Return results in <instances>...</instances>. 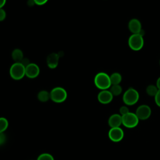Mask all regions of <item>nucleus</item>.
Instances as JSON below:
<instances>
[{
	"instance_id": "11",
	"label": "nucleus",
	"mask_w": 160,
	"mask_h": 160,
	"mask_svg": "<svg viewBox=\"0 0 160 160\" xmlns=\"http://www.w3.org/2000/svg\"><path fill=\"white\" fill-rule=\"evenodd\" d=\"M129 30L132 34H140L142 31L141 23L139 20L136 18L131 19L128 22Z\"/></svg>"
},
{
	"instance_id": "26",
	"label": "nucleus",
	"mask_w": 160,
	"mask_h": 160,
	"mask_svg": "<svg viewBox=\"0 0 160 160\" xmlns=\"http://www.w3.org/2000/svg\"><path fill=\"white\" fill-rule=\"evenodd\" d=\"M25 67H26L28 65H29L31 62H29V59H27V58H23V59L22 60V61L21 62Z\"/></svg>"
},
{
	"instance_id": "5",
	"label": "nucleus",
	"mask_w": 160,
	"mask_h": 160,
	"mask_svg": "<svg viewBox=\"0 0 160 160\" xmlns=\"http://www.w3.org/2000/svg\"><path fill=\"white\" fill-rule=\"evenodd\" d=\"M68 96L66 91L62 87H55L50 92V99L54 102H64Z\"/></svg>"
},
{
	"instance_id": "27",
	"label": "nucleus",
	"mask_w": 160,
	"mask_h": 160,
	"mask_svg": "<svg viewBox=\"0 0 160 160\" xmlns=\"http://www.w3.org/2000/svg\"><path fill=\"white\" fill-rule=\"evenodd\" d=\"M156 87L158 89H160V77H159L156 81Z\"/></svg>"
},
{
	"instance_id": "24",
	"label": "nucleus",
	"mask_w": 160,
	"mask_h": 160,
	"mask_svg": "<svg viewBox=\"0 0 160 160\" xmlns=\"http://www.w3.org/2000/svg\"><path fill=\"white\" fill-rule=\"evenodd\" d=\"M48 2L47 0H34V3L36 5L42 6Z\"/></svg>"
},
{
	"instance_id": "3",
	"label": "nucleus",
	"mask_w": 160,
	"mask_h": 160,
	"mask_svg": "<svg viewBox=\"0 0 160 160\" xmlns=\"http://www.w3.org/2000/svg\"><path fill=\"white\" fill-rule=\"evenodd\" d=\"M25 66L21 62H14L11 65L9 69V74L14 80H20L24 76Z\"/></svg>"
},
{
	"instance_id": "16",
	"label": "nucleus",
	"mask_w": 160,
	"mask_h": 160,
	"mask_svg": "<svg viewBox=\"0 0 160 160\" xmlns=\"http://www.w3.org/2000/svg\"><path fill=\"white\" fill-rule=\"evenodd\" d=\"M109 77L111 85L119 84L122 81V76L119 72H113L109 76Z\"/></svg>"
},
{
	"instance_id": "29",
	"label": "nucleus",
	"mask_w": 160,
	"mask_h": 160,
	"mask_svg": "<svg viewBox=\"0 0 160 160\" xmlns=\"http://www.w3.org/2000/svg\"><path fill=\"white\" fill-rule=\"evenodd\" d=\"M159 65H160V59H159Z\"/></svg>"
},
{
	"instance_id": "9",
	"label": "nucleus",
	"mask_w": 160,
	"mask_h": 160,
	"mask_svg": "<svg viewBox=\"0 0 160 160\" xmlns=\"http://www.w3.org/2000/svg\"><path fill=\"white\" fill-rule=\"evenodd\" d=\"M40 72V69L38 64L35 63H30L25 68V74L29 78H36Z\"/></svg>"
},
{
	"instance_id": "10",
	"label": "nucleus",
	"mask_w": 160,
	"mask_h": 160,
	"mask_svg": "<svg viewBox=\"0 0 160 160\" xmlns=\"http://www.w3.org/2000/svg\"><path fill=\"white\" fill-rule=\"evenodd\" d=\"M113 96L109 90H101L98 94V100L101 104H106L112 101Z\"/></svg>"
},
{
	"instance_id": "21",
	"label": "nucleus",
	"mask_w": 160,
	"mask_h": 160,
	"mask_svg": "<svg viewBox=\"0 0 160 160\" xmlns=\"http://www.w3.org/2000/svg\"><path fill=\"white\" fill-rule=\"evenodd\" d=\"M129 112V109L126 106H122L120 108H119V113L121 114V116H124L128 113Z\"/></svg>"
},
{
	"instance_id": "4",
	"label": "nucleus",
	"mask_w": 160,
	"mask_h": 160,
	"mask_svg": "<svg viewBox=\"0 0 160 160\" xmlns=\"http://www.w3.org/2000/svg\"><path fill=\"white\" fill-rule=\"evenodd\" d=\"M129 47L133 51L141 50L144 46L143 36L141 34H132L128 39Z\"/></svg>"
},
{
	"instance_id": "17",
	"label": "nucleus",
	"mask_w": 160,
	"mask_h": 160,
	"mask_svg": "<svg viewBox=\"0 0 160 160\" xmlns=\"http://www.w3.org/2000/svg\"><path fill=\"white\" fill-rule=\"evenodd\" d=\"M122 87L119 84L111 85V86L109 88V91L111 92L113 96H118L120 95L122 92Z\"/></svg>"
},
{
	"instance_id": "22",
	"label": "nucleus",
	"mask_w": 160,
	"mask_h": 160,
	"mask_svg": "<svg viewBox=\"0 0 160 160\" xmlns=\"http://www.w3.org/2000/svg\"><path fill=\"white\" fill-rule=\"evenodd\" d=\"M154 101L158 107H160V89L158 90L157 94L154 96Z\"/></svg>"
},
{
	"instance_id": "14",
	"label": "nucleus",
	"mask_w": 160,
	"mask_h": 160,
	"mask_svg": "<svg viewBox=\"0 0 160 160\" xmlns=\"http://www.w3.org/2000/svg\"><path fill=\"white\" fill-rule=\"evenodd\" d=\"M11 56L15 62H21L24 58L22 51L18 48L14 49L12 51L11 53Z\"/></svg>"
},
{
	"instance_id": "23",
	"label": "nucleus",
	"mask_w": 160,
	"mask_h": 160,
	"mask_svg": "<svg viewBox=\"0 0 160 160\" xmlns=\"http://www.w3.org/2000/svg\"><path fill=\"white\" fill-rule=\"evenodd\" d=\"M6 11L2 8H1L0 9V21H4L6 18Z\"/></svg>"
},
{
	"instance_id": "20",
	"label": "nucleus",
	"mask_w": 160,
	"mask_h": 160,
	"mask_svg": "<svg viewBox=\"0 0 160 160\" xmlns=\"http://www.w3.org/2000/svg\"><path fill=\"white\" fill-rule=\"evenodd\" d=\"M37 160H54V159L53 156L49 153H42L38 157Z\"/></svg>"
},
{
	"instance_id": "18",
	"label": "nucleus",
	"mask_w": 160,
	"mask_h": 160,
	"mask_svg": "<svg viewBox=\"0 0 160 160\" xmlns=\"http://www.w3.org/2000/svg\"><path fill=\"white\" fill-rule=\"evenodd\" d=\"M158 89L156 87V86L153 84L148 85L146 89V92L147 94L149 96H155L158 91Z\"/></svg>"
},
{
	"instance_id": "28",
	"label": "nucleus",
	"mask_w": 160,
	"mask_h": 160,
	"mask_svg": "<svg viewBox=\"0 0 160 160\" xmlns=\"http://www.w3.org/2000/svg\"><path fill=\"white\" fill-rule=\"evenodd\" d=\"M5 4H6L5 0H0V9L2 8L4 6Z\"/></svg>"
},
{
	"instance_id": "1",
	"label": "nucleus",
	"mask_w": 160,
	"mask_h": 160,
	"mask_svg": "<svg viewBox=\"0 0 160 160\" xmlns=\"http://www.w3.org/2000/svg\"><path fill=\"white\" fill-rule=\"evenodd\" d=\"M95 86L101 90H107L111 86L109 76L104 72L96 74L94 79Z\"/></svg>"
},
{
	"instance_id": "7",
	"label": "nucleus",
	"mask_w": 160,
	"mask_h": 160,
	"mask_svg": "<svg viewBox=\"0 0 160 160\" xmlns=\"http://www.w3.org/2000/svg\"><path fill=\"white\" fill-rule=\"evenodd\" d=\"M135 114L139 120H146L150 117L151 109L148 105L142 104L137 108Z\"/></svg>"
},
{
	"instance_id": "8",
	"label": "nucleus",
	"mask_w": 160,
	"mask_h": 160,
	"mask_svg": "<svg viewBox=\"0 0 160 160\" xmlns=\"http://www.w3.org/2000/svg\"><path fill=\"white\" fill-rule=\"evenodd\" d=\"M109 138L113 142L121 141L124 137V132L122 129L119 128H111L108 132Z\"/></svg>"
},
{
	"instance_id": "12",
	"label": "nucleus",
	"mask_w": 160,
	"mask_h": 160,
	"mask_svg": "<svg viewBox=\"0 0 160 160\" xmlns=\"http://www.w3.org/2000/svg\"><path fill=\"white\" fill-rule=\"evenodd\" d=\"M59 55L57 53L52 52L49 54L46 58V62L48 66L51 69L56 68L59 63Z\"/></svg>"
},
{
	"instance_id": "15",
	"label": "nucleus",
	"mask_w": 160,
	"mask_h": 160,
	"mask_svg": "<svg viewBox=\"0 0 160 160\" xmlns=\"http://www.w3.org/2000/svg\"><path fill=\"white\" fill-rule=\"evenodd\" d=\"M37 98L41 102H47L50 99V92L46 90H41L38 93Z\"/></svg>"
},
{
	"instance_id": "19",
	"label": "nucleus",
	"mask_w": 160,
	"mask_h": 160,
	"mask_svg": "<svg viewBox=\"0 0 160 160\" xmlns=\"http://www.w3.org/2000/svg\"><path fill=\"white\" fill-rule=\"evenodd\" d=\"M9 122L6 118L4 117L0 118V132H4L8 128Z\"/></svg>"
},
{
	"instance_id": "25",
	"label": "nucleus",
	"mask_w": 160,
	"mask_h": 160,
	"mask_svg": "<svg viewBox=\"0 0 160 160\" xmlns=\"http://www.w3.org/2000/svg\"><path fill=\"white\" fill-rule=\"evenodd\" d=\"M6 141V136L4 132H0V145L3 144Z\"/></svg>"
},
{
	"instance_id": "6",
	"label": "nucleus",
	"mask_w": 160,
	"mask_h": 160,
	"mask_svg": "<svg viewBox=\"0 0 160 160\" xmlns=\"http://www.w3.org/2000/svg\"><path fill=\"white\" fill-rule=\"evenodd\" d=\"M139 122V119L135 113L129 112L122 116V124L128 128H135Z\"/></svg>"
},
{
	"instance_id": "13",
	"label": "nucleus",
	"mask_w": 160,
	"mask_h": 160,
	"mask_svg": "<svg viewBox=\"0 0 160 160\" xmlns=\"http://www.w3.org/2000/svg\"><path fill=\"white\" fill-rule=\"evenodd\" d=\"M108 124L111 128H119L122 124V116L119 114H113L108 119Z\"/></svg>"
},
{
	"instance_id": "2",
	"label": "nucleus",
	"mask_w": 160,
	"mask_h": 160,
	"mask_svg": "<svg viewBox=\"0 0 160 160\" xmlns=\"http://www.w3.org/2000/svg\"><path fill=\"white\" fill-rule=\"evenodd\" d=\"M139 95L138 91L132 88L128 89L122 96V101L127 106H132L139 100Z\"/></svg>"
}]
</instances>
